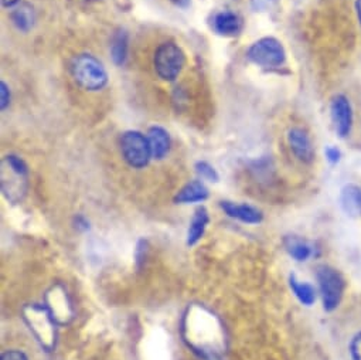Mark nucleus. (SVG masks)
<instances>
[{"label": "nucleus", "instance_id": "obj_23", "mask_svg": "<svg viewBox=\"0 0 361 360\" xmlns=\"http://www.w3.org/2000/svg\"><path fill=\"white\" fill-rule=\"evenodd\" d=\"M11 104V88L9 85L2 81L0 83V108H2V111H5Z\"/></svg>", "mask_w": 361, "mask_h": 360}, {"label": "nucleus", "instance_id": "obj_22", "mask_svg": "<svg viewBox=\"0 0 361 360\" xmlns=\"http://www.w3.org/2000/svg\"><path fill=\"white\" fill-rule=\"evenodd\" d=\"M348 353L351 360H361V330L353 335L348 343Z\"/></svg>", "mask_w": 361, "mask_h": 360}, {"label": "nucleus", "instance_id": "obj_8", "mask_svg": "<svg viewBox=\"0 0 361 360\" xmlns=\"http://www.w3.org/2000/svg\"><path fill=\"white\" fill-rule=\"evenodd\" d=\"M330 115L334 129L340 138L348 136L353 126V109L344 95H336L330 104Z\"/></svg>", "mask_w": 361, "mask_h": 360}, {"label": "nucleus", "instance_id": "obj_27", "mask_svg": "<svg viewBox=\"0 0 361 360\" xmlns=\"http://www.w3.org/2000/svg\"><path fill=\"white\" fill-rule=\"evenodd\" d=\"M75 224H77V229H80V230H88L90 229V223L84 216H77L75 217Z\"/></svg>", "mask_w": 361, "mask_h": 360}, {"label": "nucleus", "instance_id": "obj_28", "mask_svg": "<svg viewBox=\"0 0 361 360\" xmlns=\"http://www.w3.org/2000/svg\"><path fill=\"white\" fill-rule=\"evenodd\" d=\"M20 4V0H2V5H4V8H15V6H18Z\"/></svg>", "mask_w": 361, "mask_h": 360}, {"label": "nucleus", "instance_id": "obj_31", "mask_svg": "<svg viewBox=\"0 0 361 360\" xmlns=\"http://www.w3.org/2000/svg\"><path fill=\"white\" fill-rule=\"evenodd\" d=\"M90 2H95V0H90Z\"/></svg>", "mask_w": 361, "mask_h": 360}, {"label": "nucleus", "instance_id": "obj_15", "mask_svg": "<svg viewBox=\"0 0 361 360\" xmlns=\"http://www.w3.org/2000/svg\"><path fill=\"white\" fill-rule=\"evenodd\" d=\"M147 142L150 146L152 157L163 159L170 148V138L169 133L160 126H152L147 131Z\"/></svg>", "mask_w": 361, "mask_h": 360}, {"label": "nucleus", "instance_id": "obj_29", "mask_svg": "<svg viewBox=\"0 0 361 360\" xmlns=\"http://www.w3.org/2000/svg\"><path fill=\"white\" fill-rule=\"evenodd\" d=\"M178 8H188L190 5V0H170Z\"/></svg>", "mask_w": 361, "mask_h": 360}, {"label": "nucleus", "instance_id": "obj_17", "mask_svg": "<svg viewBox=\"0 0 361 360\" xmlns=\"http://www.w3.org/2000/svg\"><path fill=\"white\" fill-rule=\"evenodd\" d=\"M210 222L209 217V212L206 210V208H199L192 219L190 227H189V233H188V246H195L200 241V239L203 237L207 224Z\"/></svg>", "mask_w": 361, "mask_h": 360}, {"label": "nucleus", "instance_id": "obj_9", "mask_svg": "<svg viewBox=\"0 0 361 360\" xmlns=\"http://www.w3.org/2000/svg\"><path fill=\"white\" fill-rule=\"evenodd\" d=\"M47 309L53 315L56 322L66 323L73 318V306L67 296V292L60 287H53L47 295Z\"/></svg>", "mask_w": 361, "mask_h": 360}, {"label": "nucleus", "instance_id": "obj_11", "mask_svg": "<svg viewBox=\"0 0 361 360\" xmlns=\"http://www.w3.org/2000/svg\"><path fill=\"white\" fill-rule=\"evenodd\" d=\"M221 209L227 216L247 224H259L264 219L262 212L250 205H238L234 202H221Z\"/></svg>", "mask_w": 361, "mask_h": 360}, {"label": "nucleus", "instance_id": "obj_12", "mask_svg": "<svg viewBox=\"0 0 361 360\" xmlns=\"http://www.w3.org/2000/svg\"><path fill=\"white\" fill-rule=\"evenodd\" d=\"M213 29L220 36H226V37L235 36L243 29V20L238 15L230 11H224L217 13L213 18Z\"/></svg>", "mask_w": 361, "mask_h": 360}, {"label": "nucleus", "instance_id": "obj_1", "mask_svg": "<svg viewBox=\"0 0 361 360\" xmlns=\"http://www.w3.org/2000/svg\"><path fill=\"white\" fill-rule=\"evenodd\" d=\"M71 74L75 83L87 91H99L108 84V73L92 54H78L71 61Z\"/></svg>", "mask_w": 361, "mask_h": 360}, {"label": "nucleus", "instance_id": "obj_7", "mask_svg": "<svg viewBox=\"0 0 361 360\" xmlns=\"http://www.w3.org/2000/svg\"><path fill=\"white\" fill-rule=\"evenodd\" d=\"M121 152L126 163L136 169L145 167L152 157L147 136L137 131H128L122 135Z\"/></svg>", "mask_w": 361, "mask_h": 360}, {"label": "nucleus", "instance_id": "obj_3", "mask_svg": "<svg viewBox=\"0 0 361 360\" xmlns=\"http://www.w3.org/2000/svg\"><path fill=\"white\" fill-rule=\"evenodd\" d=\"M316 278L323 309L326 312L336 311L343 301L345 289V281L341 272L330 265H320L317 267Z\"/></svg>", "mask_w": 361, "mask_h": 360}, {"label": "nucleus", "instance_id": "obj_18", "mask_svg": "<svg viewBox=\"0 0 361 360\" xmlns=\"http://www.w3.org/2000/svg\"><path fill=\"white\" fill-rule=\"evenodd\" d=\"M285 250L296 261H307L312 257V246L298 236H289L283 241Z\"/></svg>", "mask_w": 361, "mask_h": 360}, {"label": "nucleus", "instance_id": "obj_2", "mask_svg": "<svg viewBox=\"0 0 361 360\" xmlns=\"http://www.w3.org/2000/svg\"><path fill=\"white\" fill-rule=\"evenodd\" d=\"M29 169L25 160L16 155L5 156L2 162V191L8 200L19 202L27 191Z\"/></svg>", "mask_w": 361, "mask_h": 360}, {"label": "nucleus", "instance_id": "obj_19", "mask_svg": "<svg viewBox=\"0 0 361 360\" xmlns=\"http://www.w3.org/2000/svg\"><path fill=\"white\" fill-rule=\"evenodd\" d=\"M111 56L116 66H123L128 59V33L119 29L111 42Z\"/></svg>", "mask_w": 361, "mask_h": 360}, {"label": "nucleus", "instance_id": "obj_20", "mask_svg": "<svg viewBox=\"0 0 361 360\" xmlns=\"http://www.w3.org/2000/svg\"><path fill=\"white\" fill-rule=\"evenodd\" d=\"M12 20L20 32H29L36 22V15L33 8L30 5L18 6L12 13Z\"/></svg>", "mask_w": 361, "mask_h": 360}, {"label": "nucleus", "instance_id": "obj_25", "mask_svg": "<svg viewBox=\"0 0 361 360\" xmlns=\"http://www.w3.org/2000/svg\"><path fill=\"white\" fill-rule=\"evenodd\" d=\"M0 360H27V356L20 350H8L2 354Z\"/></svg>", "mask_w": 361, "mask_h": 360}, {"label": "nucleus", "instance_id": "obj_13", "mask_svg": "<svg viewBox=\"0 0 361 360\" xmlns=\"http://www.w3.org/2000/svg\"><path fill=\"white\" fill-rule=\"evenodd\" d=\"M340 206L350 217L361 216V189L355 185H345L340 193Z\"/></svg>", "mask_w": 361, "mask_h": 360}, {"label": "nucleus", "instance_id": "obj_24", "mask_svg": "<svg viewBox=\"0 0 361 360\" xmlns=\"http://www.w3.org/2000/svg\"><path fill=\"white\" fill-rule=\"evenodd\" d=\"M324 155H326V159H327L331 164L338 163V160H340V157H341V152H340L337 148H334V146L326 148Z\"/></svg>", "mask_w": 361, "mask_h": 360}, {"label": "nucleus", "instance_id": "obj_21", "mask_svg": "<svg viewBox=\"0 0 361 360\" xmlns=\"http://www.w3.org/2000/svg\"><path fill=\"white\" fill-rule=\"evenodd\" d=\"M196 172L199 173V176L202 179L209 180V182H219V173L207 162H197L196 163Z\"/></svg>", "mask_w": 361, "mask_h": 360}, {"label": "nucleus", "instance_id": "obj_4", "mask_svg": "<svg viewBox=\"0 0 361 360\" xmlns=\"http://www.w3.org/2000/svg\"><path fill=\"white\" fill-rule=\"evenodd\" d=\"M25 319L29 325V329L37 337L40 344L46 350H51L56 344V320L47 306L29 305L23 311Z\"/></svg>", "mask_w": 361, "mask_h": 360}, {"label": "nucleus", "instance_id": "obj_16", "mask_svg": "<svg viewBox=\"0 0 361 360\" xmlns=\"http://www.w3.org/2000/svg\"><path fill=\"white\" fill-rule=\"evenodd\" d=\"M289 287H290V291L293 292V295L296 296V299L302 305L312 306L316 302V294H317L316 288L309 282L299 281L295 274L289 275Z\"/></svg>", "mask_w": 361, "mask_h": 360}, {"label": "nucleus", "instance_id": "obj_6", "mask_svg": "<svg viewBox=\"0 0 361 360\" xmlns=\"http://www.w3.org/2000/svg\"><path fill=\"white\" fill-rule=\"evenodd\" d=\"M247 56L254 64L265 68L279 67L286 60V53L282 43L274 37H264L255 42L248 49Z\"/></svg>", "mask_w": 361, "mask_h": 360}, {"label": "nucleus", "instance_id": "obj_5", "mask_svg": "<svg viewBox=\"0 0 361 360\" xmlns=\"http://www.w3.org/2000/svg\"><path fill=\"white\" fill-rule=\"evenodd\" d=\"M153 63L156 74L163 81H174L186 64V56L176 43L167 42L157 47Z\"/></svg>", "mask_w": 361, "mask_h": 360}, {"label": "nucleus", "instance_id": "obj_10", "mask_svg": "<svg viewBox=\"0 0 361 360\" xmlns=\"http://www.w3.org/2000/svg\"><path fill=\"white\" fill-rule=\"evenodd\" d=\"M288 143L290 146V150L299 160H302L305 163H310L313 160L314 149H313L312 140H310L309 135L306 133V131H303L300 128L289 129Z\"/></svg>", "mask_w": 361, "mask_h": 360}, {"label": "nucleus", "instance_id": "obj_26", "mask_svg": "<svg viewBox=\"0 0 361 360\" xmlns=\"http://www.w3.org/2000/svg\"><path fill=\"white\" fill-rule=\"evenodd\" d=\"M145 257H146V241H140L137 244V248H136V261H137V264L143 263Z\"/></svg>", "mask_w": 361, "mask_h": 360}, {"label": "nucleus", "instance_id": "obj_14", "mask_svg": "<svg viewBox=\"0 0 361 360\" xmlns=\"http://www.w3.org/2000/svg\"><path fill=\"white\" fill-rule=\"evenodd\" d=\"M207 198H209V191L204 186V184L199 182V180H193V182L188 184L185 188L180 189V192L174 198V202L180 205L200 203V202H204Z\"/></svg>", "mask_w": 361, "mask_h": 360}, {"label": "nucleus", "instance_id": "obj_30", "mask_svg": "<svg viewBox=\"0 0 361 360\" xmlns=\"http://www.w3.org/2000/svg\"><path fill=\"white\" fill-rule=\"evenodd\" d=\"M357 15H358V19L361 22V0H357Z\"/></svg>", "mask_w": 361, "mask_h": 360}]
</instances>
